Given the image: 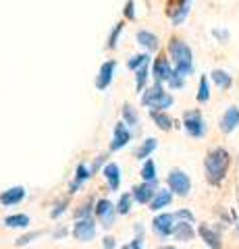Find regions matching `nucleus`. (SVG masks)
<instances>
[{
	"label": "nucleus",
	"instance_id": "obj_1",
	"mask_svg": "<svg viewBox=\"0 0 239 249\" xmlns=\"http://www.w3.org/2000/svg\"><path fill=\"white\" fill-rule=\"evenodd\" d=\"M168 52L175 60V75L179 77H187L194 73V54L191 48L179 37H173L171 44H168Z\"/></svg>",
	"mask_w": 239,
	"mask_h": 249
},
{
	"label": "nucleus",
	"instance_id": "obj_2",
	"mask_svg": "<svg viewBox=\"0 0 239 249\" xmlns=\"http://www.w3.org/2000/svg\"><path fill=\"white\" fill-rule=\"evenodd\" d=\"M206 175H208V181L212 185H219L222 178H225L227 170H229V164H231V156L227 150H222V147H217V150H212L210 154L206 156Z\"/></svg>",
	"mask_w": 239,
	"mask_h": 249
},
{
	"label": "nucleus",
	"instance_id": "obj_3",
	"mask_svg": "<svg viewBox=\"0 0 239 249\" xmlns=\"http://www.w3.org/2000/svg\"><path fill=\"white\" fill-rule=\"evenodd\" d=\"M173 102H175L173 96L163 89V83L152 85V88L146 89V93H142V104H144V106H148V108H152V110L165 112L166 108H171V106H173Z\"/></svg>",
	"mask_w": 239,
	"mask_h": 249
},
{
	"label": "nucleus",
	"instance_id": "obj_4",
	"mask_svg": "<svg viewBox=\"0 0 239 249\" xmlns=\"http://www.w3.org/2000/svg\"><path fill=\"white\" fill-rule=\"evenodd\" d=\"M166 183H168V189H171L175 196L185 197V196H189V191H191V181H189V177L185 170H179V168L171 170Z\"/></svg>",
	"mask_w": 239,
	"mask_h": 249
},
{
	"label": "nucleus",
	"instance_id": "obj_5",
	"mask_svg": "<svg viewBox=\"0 0 239 249\" xmlns=\"http://www.w3.org/2000/svg\"><path fill=\"white\" fill-rule=\"evenodd\" d=\"M183 127L191 137H204L206 135V123L200 110H187L183 116Z\"/></svg>",
	"mask_w": 239,
	"mask_h": 249
},
{
	"label": "nucleus",
	"instance_id": "obj_6",
	"mask_svg": "<svg viewBox=\"0 0 239 249\" xmlns=\"http://www.w3.org/2000/svg\"><path fill=\"white\" fill-rule=\"evenodd\" d=\"M175 214H158L152 222V229L158 237H168L175 231Z\"/></svg>",
	"mask_w": 239,
	"mask_h": 249
},
{
	"label": "nucleus",
	"instance_id": "obj_7",
	"mask_svg": "<svg viewBox=\"0 0 239 249\" xmlns=\"http://www.w3.org/2000/svg\"><path fill=\"white\" fill-rule=\"evenodd\" d=\"M73 235L77 241H92L96 237V224L92 218H79L73 229Z\"/></svg>",
	"mask_w": 239,
	"mask_h": 249
},
{
	"label": "nucleus",
	"instance_id": "obj_8",
	"mask_svg": "<svg viewBox=\"0 0 239 249\" xmlns=\"http://www.w3.org/2000/svg\"><path fill=\"white\" fill-rule=\"evenodd\" d=\"M114 69H117V62H114V60H106L104 65L100 67V75H98V79H96V88L98 89H106L112 83Z\"/></svg>",
	"mask_w": 239,
	"mask_h": 249
},
{
	"label": "nucleus",
	"instance_id": "obj_9",
	"mask_svg": "<svg viewBox=\"0 0 239 249\" xmlns=\"http://www.w3.org/2000/svg\"><path fill=\"white\" fill-rule=\"evenodd\" d=\"M131 142V131L125 127V123H119L117 127H114V135H112V142H110V150L117 152L121 150L123 145H127Z\"/></svg>",
	"mask_w": 239,
	"mask_h": 249
},
{
	"label": "nucleus",
	"instance_id": "obj_10",
	"mask_svg": "<svg viewBox=\"0 0 239 249\" xmlns=\"http://www.w3.org/2000/svg\"><path fill=\"white\" fill-rule=\"evenodd\" d=\"M239 124V110L235 106H229L221 119V131L222 133H233Z\"/></svg>",
	"mask_w": 239,
	"mask_h": 249
},
{
	"label": "nucleus",
	"instance_id": "obj_11",
	"mask_svg": "<svg viewBox=\"0 0 239 249\" xmlns=\"http://www.w3.org/2000/svg\"><path fill=\"white\" fill-rule=\"evenodd\" d=\"M94 212H96V216L102 218L104 227H110V224L114 222V206H112V201L100 199L98 204H96V208H94Z\"/></svg>",
	"mask_w": 239,
	"mask_h": 249
},
{
	"label": "nucleus",
	"instance_id": "obj_12",
	"mask_svg": "<svg viewBox=\"0 0 239 249\" xmlns=\"http://www.w3.org/2000/svg\"><path fill=\"white\" fill-rule=\"evenodd\" d=\"M173 75H175V71L171 69L166 58H158L154 62V77H156V83H165V81L168 83Z\"/></svg>",
	"mask_w": 239,
	"mask_h": 249
},
{
	"label": "nucleus",
	"instance_id": "obj_13",
	"mask_svg": "<svg viewBox=\"0 0 239 249\" xmlns=\"http://www.w3.org/2000/svg\"><path fill=\"white\" fill-rule=\"evenodd\" d=\"M198 235L204 239V243L210 247V249H221L222 247V241H221V235L217 231H212L210 227H206V224H200L198 229Z\"/></svg>",
	"mask_w": 239,
	"mask_h": 249
},
{
	"label": "nucleus",
	"instance_id": "obj_14",
	"mask_svg": "<svg viewBox=\"0 0 239 249\" xmlns=\"http://www.w3.org/2000/svg\"><path fill=\"white\" fill-rule=\"evenodd\" d=\"M158 191H154V183H142L133 189V199L140 204H150Z\"/></svg>",
	"mask_w": 239,
	"mask_h": 249
},
{
	"label": "nucleus",
	"instance_id": "obj_15",
	"mask_svg": "<svg viewBox=\"0 0 239 249\" xmlns=\"http://www.w3.org/2000/svg\"><path fill=\"white\" fill-rule=\"evenodd\" d=\"M23 197H25V189H23V187H11V189L0 193V204L2 206H15V204H19Z\"/></svg>",
	"mask_w": 239,
	"mask_h": 249
},
{
	"label": "nucleus",
	"instance_id": "obj_16",
	"mask_svg": "<svg viewBox=\"0 0 239 249\" xmlns=\"http://www.w3.org/2000/svg\"><path fill=\"white\" fill-rule=\"evenodd\" d=\"M137 44L142 46V48H146V52H154L158 48V37L152 34V31H146V29H142V31H137Z\"/></svg>",
	"mask_w": 239,
	"mask_h": 249
},
{
	"label": "nucleus",
	"instance_id": "obj_17",
	"mask_svg": "<svg viewBox=\"0 0 239 249\" xmlns=\"http://www.w3.org/2000/svg\"><path fill=\"white\" fill-rule=\"evenodd\" d=\"M104 177H106V181H109V185L112 187V189H119V185H121V170H119V164H114V162H109V164L104 166Z\"/></svg>",
	"mask_w": 239,
	"mask_h": 249
},
{
	"label": "nucleus",
	"instance_id": "obj_18",
	"mask_svg": "<svg viewBox=\"0 0 239 249\" xmlns=\"http://www.w3.org/2000/svg\"><path fill=\"white\" fill-rule=\"evenodd\" d=\"M171 199H173V191H166V189L158 191L156 196H154V199L150 201V210L158 212V210H163V208H166L168 204H171Z\"/></svg>",
	"mask_w": 239,
	"mask_h": 249
},
{
	"label": "nucleus",
	"instance_id": "obj_19",
	"mask_svg": "<svg viewBox=\"0 0 239 249\" xmlns=\"http://www.w3.org/2000/svg\"><path fill=\"white\" fill-rule=\"evenodd\" d=\"M210 77H212V83L217 85V88H221V89H229L231 83H233L231 75L227 71H222V69H214V71L210 73Z\"/></svg>",
	"mask_w": 239,
	"mask_h": 249
},
{
	"label": "nucleus",
	"instance_id": "obj_20",
	"mask_svg": "<svg viewBox=\"0 0 239 249\" xmlns=\"http://www.w3.org/2000/svg\"><path fill=\"white\" fill-rule=\"evenodd\" d=\"M173 235L179 241H191L196 235V231H194V227H191V222H179V224H175Z\"/></svg>",
	"mask_w": 239,
	"mask_h": 249
},
{
	"label": "nucleus",
	"instance_id": "obj_21",
	"mask_svg": "<svg viewBox=\"0 0 239 249\" xmlns=\"http://www.w3.org/2000/svg\"><path fill=\"white\" fill-rule=\"evenodd\" d=\"M156 145H158V142L154 137H148L146 142L137 147V152H135V158L137 160H146V158H150V154L156 150Z\"/></svg>",
	"mask_w": 239,
	"mask_h": 249
},
{
	"label": "nucleus",
	"instance_id": "obj_22",
	"mask_svg": "<svg viewBox=\"0 0 239 249\" xmlns=\"http://www.w3.org/2000/svg\"><path fill=\"white\" fill-rule=\"evenodd\" d=\"M150 116H152V121L156 123V127L158 129H163V131H168L173 127V119L168 116L166 112H160V110H152L150 112Z\"/></svg>",
	"mask_w": 239,
	"mask_h": 249
},
{
	"label": "nucleus",
	"instance_id": "obj_23",
	"mask_svg": "<svg viewBox=\"0 0 239 249\" xmlns=\"http://www.w3.org/2000/svg\"><path fill=\"white\" fill-rule=\"evenodd\" d=\"M4 224L11 229H25V227H29V216L27 214H13L9 218H4Z\"/></svg>",
	"mask_w": 239,
	"mask_h": 249
},
{
	"label": "nucleus",
	"instance_id": "obj_24",
	"mask_svg": "<svg viewBox=\"0 0 239 249\" xmlns=\"http://www.w3.org/2000/svg\"><path fill=\"white\" fill-rule=\"evenodd\" d=\"M142 178L144 183H156V166L152 160H146V164L142 168Z\"/></svg>",
	"mask_w": 239,
	"mask_h": 249
},
{
	"label": "nucleus",
	"instance_id": "obj_25",
	"mask_svg": "<svg viewBox=\"0 0 239 249\" xmlns=\"http://www.w3.org/2000/svg\"><path fill=\"white\" fill-rule=\"evenodd\" d=\"M198 100L200 102H208V100H210V85H208V77H202V79H200Z\"/></svg>",
	"mask_w": 239,
	"mask_h": 249
},
{
	"label": "nucleus",
	"instance_id": "obj_26",
	"mask_svg": "<svg viewBox=\"0 0 239 249\" xmlns=\"http://www.w3.org/2000/svg\"><path fill=\"white\" fill-rule=\"evenodd\" d=\"M131 206H133V196L125 193V196H121V199H119L117 212H119V214H129V212H131Z\"/></svg>",
	"mask_w": 239,
	"mask_h": 249
},
{
	"label": "nucleus",
	"instance_id": "obj_27",
	"mask_svg": "<svg viewBox=\"0 0 239 249\" xmlns=\"http://www.w3.org/2000/svg\"><path fill=\"white\" fill-rule=\"evenodd\" d=\"M90 178V170L86 168V164H79L77 166V175H75V183L71 185V189L75 191L77 189V185H81V183H86Z\"/></svg>",
	"mask_w": 239,
	"mask_h": 249
},
{
	"label": "nucleus",
	"instance_id": "obj_28",
	"mask_svg": "<svg viewBox=\"0 0 239 249\" xmlns=\"http://www.w3.org/2000/svg\"><path fill=\"white\" fill-rule=\"evenodd\" d=\"M148 60H150V56H148V54H135V56H133V58H131V60L127 62V67L131 69V71H137V69H140V67H144L146 62H148Z\"/></svg>",
	"mask_w": 239,
	"mask_h": 249
},
{
	"label": "nucleus",
	"instance_id": "obj_29",
	"mask_svg": "<svg viewBox=\"0 0 239 249\" xmlns=\"http://www.w3.org/2000/svg\"><path fill=\"white\" fill-rule=\"evenodd\" d=\"M148 67H150V60L146 62L144 67L137 69V75H135V85H137V89H142L144 83H146V79H148Z\"/></svg>",
	"mask_w": 239,
	"mask_h": 249
},
{
	"label": "nucleus",
	"instance_id": "obj_30",
	"mask_svg": "<svg viewBox=\"0 0 239 249\" xmlns=\"http://www.w3.org/2000/svg\"><path fill=\"white\" fill-rule=\"evenodd\" d=\"M123 119H125V123H129V124H137V112L131 104L123 106Z\"/></svg>",
	"mask_w": 239,
	"mask_h": 249
},
{
	"label": "nucleus",
	"instance_id": "obj_31",
	"mask_svg": "<svg viewBox=\"0 0 239 249\" xmlns=\"http://www.w3.org/2000/svg\"><path fill=\"white\" fill-rule=\"evenodd\" d=\"M121 29H123V23H117V25H114V31L110 34L109 48H117V37H119V34H121Z\"/></svg>",
	"mask_w": 239,
	"mask_h": 249
},
{
	"label": "nucleus",
	"instance_id": "obj_32",
	"mask_svg": "<svg viewBox=\"0 0 239 249\" xmlns=\"http://www.w3.org/2000/svg\"><path fill=\"white\" fill-rule=\"evenodd\" d=\"M168 85H171L173 89H181L183 85H185V81H183V77H179V75H173V77H171V81H168Z\"/></svg>",
	"mask_w": 239,
	"mask_h": 249
},
{
	"label": "nucleus",
	"instance_id": "obj_33",
	"mask_svg": "<svg viewBox=\"0 0 239 249\" xmlns=\"http://www.w3.org/2000/svg\"><path fill=\"white\" fill-rule=\"evenodd\" d=\"M175 216H177V218H183L185 222H191V224H194V214H191L189 210H179V212H177Z\"/></svg>",
	"mask_w": 239,
	"mask_h": 249
},
{
	"label": "nucleus",
	"instance_id": "obj_34",
	"mask_svg": "<svg viewBox=\"0 0 239 249\" xmlns=\"http://www.w3.org/2000/svg\"><path fill=\"white\" fill-rule=\"evenodd\" d=\"M40 235H42V232H40V231H36V232H32V235H25V237H21V239L17 241V245H27L29 241H34L36 237H40Z\"/></svg>",
	"mask_w": 239,
	"mask_h": 249
},
{
	"label": "nucleus",
	"instance_id": "obj_35",
	"mask_svg": "<svg viewBox=\"0 0 239 249\" xmlns=\"http://www.w3.org/2000/svg\"><path fill=\"white\" fill-rule=\"evenodd\" d=\"M135 2L133 0H129V2L125 4V17H129V19H135Z\"/></svg>",
	"mask_w": 239,
	"mask_h": 249
},
{
	"label": "nucleus",
	"instance_id": "obj_36",
	"mask_svg": "<svg viewBox=\"0 0 239 249\" xmlns=\"http://www.w3.org/2000/svg\"><path fill=\"white\" fill-rule=\"evenodd\" d=\"M212 34H214V37H219V40H222V42L229 40V34H227V31H222V29H214Z\"/></svg>",
	"mask_w": 239,
	"mask_h": 249
},
{
	"label": "nucleus",
	"instance_id": "obj_37",
	"mask_svg": "<svg viewBox=\"0 0 239 249\" xmlns=\"http://www.w3.org/2000/svg\"><path fill=\"white\" fill-rule=\"evenodd\" d=\"M114 247H117L114 237H104V249H114Z\"/></svg>",
	"mask_w": 239,
	"mask_h": 249
},
{
	"label": "nucleus",
	"instance_id": "obj_38",
	"mask_svg": "<svg viewBox=\"0 0 239 249\" xmlns=\"http://www.w3.org/2000/svg\"><path fill=\"white\" fill-rule=\"evenodd\" d=\"M123 249H142V239L137 237L135 241H131V243H129L127 247H123Z\"/></svg>",
	"mask_w": 239,
	"mask_h": 249
},
{
	"label": "nucleus",
	"instance_id": "obj_39",
	"mask_svg": "<svg viewBox=\"0 0 239 249\" xmlns=\"http://www.w3.org/2000/svg\"><path fill=\"white\" fill-rule=\"evenodd\" d=\"M60 212H65V204H63V206H56V210H55V212H52V218H56Z\"/></svg>",
	"mask_w": 239,
	"mask_h": 249
},
{
	"label": "nucleus",
	"instance_id": "obj_40",
	"mask_svg": "<svg viewBox=\"0 0 239 249\" xmlns=\"http://www.w3.org/2000/svg\"><path fill=\"white\" fill-rule=\"evenodd\" d=\"M163 249H177V247H173V245H168V247H163Z\"/></svg>",
	"mask_w": 239,
	"mask_h": 249
}]
</instances>
